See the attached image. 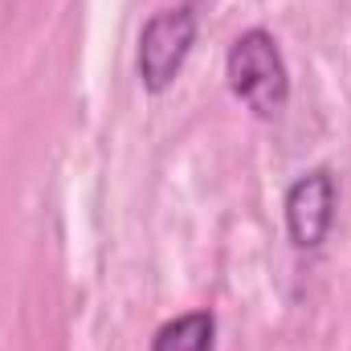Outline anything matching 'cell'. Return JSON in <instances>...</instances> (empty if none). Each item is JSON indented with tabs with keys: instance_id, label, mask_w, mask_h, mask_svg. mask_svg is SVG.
Instances as JSON below:
<instances>
[{
	"instance_id": "6da1fadb",
	"label": "cell",
	"mask_w": 351,
	"mask_h": 351,
	"mask_svg": "<svg viewBox=\"0 0 351 351\" xmlns=\"http://www.w3.org/2000/svg\"><path fill=\"white\" fill-rule=\"evenodd\" d=\"M225 74H229L233 94L258 119H274L286 106V98H290V74H286L282 49H278V41L265 29H250V33H241L233 41Z\"/></svg>"
},
{
	"instance_id": "7a4b0ae2",
	"label": "cell",
	"mask_w": 351,
	"mask_h": 351,
	"mask_svg": "<svg viewBox=\"0 0 351 351\" xmlns=\"http://www.w3.org/2000/svg\"><path fill=\"white\" fill-rule=\"evenodd\" d=\"M196 41V16L188 8L156 12L139 33V78L152 94L172 86L180 66L188 62V49Z\"/></svg>"
},
{
	"instance_id": "3957f363",
	"label": "cell",
	"mask_w": 351,
	"mask_h": 351,
	"mask_svg": "<svg viewBox=\"0 0 351 351\" xmlns=\"http://www.w3.org/2000/svg\"><path fill=\"white\" fill-rule=\"evenodd\" d=\"M335 221V180L331 172H311L290 184L286 192V229L298 250L323 245L327 229Z\"/></svg>"
},
{
	"instance_id": "277c9868",
	"label": "cell",
	"mask_w": 351,
	"mask_h": 351,
	"mask_svg": "<svg viewBox=\"0 0 351 351\" xmlns=\"http://www.w3.org/2000/svg\"><path fill=\"white\" fill-rule=\"evenodd\" d=\"M213 335H217L213 315L192 311V315H180L172 323H164L152 351H213Z\"/></svg>"
}]
</instances>
